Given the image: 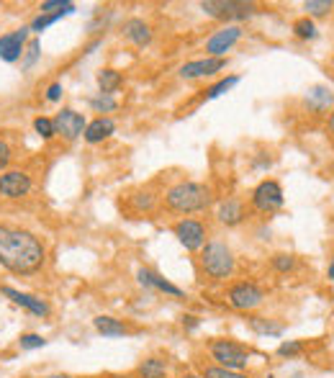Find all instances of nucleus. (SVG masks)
<instances>
[{"label": "nucleus", "instance_id": "obj_35", "mask_svg": "<svg viewBox=\"0 0 334 378\" xmlns=\"http://www.w3.org/2000/svg\"><path fill=\"white\" fill-rule=\"evenodd\" d=\"M201 378H249V376H245L242 370H226V368H219V365H208Z\"/></svg>", "mask_w": 334, "mask_h": 378}, {"label": "nucleus", "instance_id": "obj_26", "mask_svg": "<svg viewBox=\"0 0 334 378\" xmlns=\"http://www.w3.org/2000/svg\"><path fill=\"white\" fill-rule=\"evenodd\" d=\"M39 57H41V41H39V36H34V39H29V44H26L21 67H24V70H31L34 64L39 62Z\"/></svg>", "mask_w": 334, "mask_h": 378}, {"label": "nucleus", "instance_id": "obj_14", "mask_svg": "<svg viewBox=\"0 0 334 378\" xmlns=\"http://www.w3.org/2000/svg\"><path fill=\"white\" fill-rule=\"evenodd\" d=\"M226 70V59H216V57H203V59H193V62H185L180 67V78L183 80H201V78H211L216 72Z\"/></svg>", "mask_w": 334, "mask_h": 378}, {"label": "nucleus", "instance_id": "obj_19", "mask_svg": "<svg viewBox=\"0 0 334 378\" xmlns=\"http://www.w3.org/2000/svg\"><path fill=\"white\" fill-rule=\"evenodd\" d=\"M303 103H306V108H309L311 113H326V111L334 106V93L329 90V88L317 85L306 93V101Z\"/></svg>", "mask_w": 334, "mask_h": 378}, {"label": "nucleus", "instance_id": "obj_33", "mask_svg": "<svg viewBox=\"0 0 334 378\" xmlns=\"http://www.w3.org/2000/svg\"><path fill=\"white\" fill-rule=\"evenodd\" d=\"M70 8H78V6L70 3V0H44L39 6V13H62V10Z\"/></svg>", "mask_w": 334, "mask_h": 378}, {"label": "nucleus", "instance_id": "obj_28", "mask_svg": "<svg viewBox=\"0 0 334 378\" xmlns=\"http://www.w3.org/2000/svg\"><path fill=\"white\" fill-rule=\"evenodd\" d=\"M90 108L101 113V116H108V113L119 108V103H116L113 95H96V98H90Z\"/></svg>", "mask_w": 334, "mask_h": 378}, {"label": "nucleus", "instance_id": "obj_2", "mask_svg": "<svg viewBox=\"0 0 334 378\" xmlns=\"http://www.w3.org/2000/svg\"><path fill=\"white\" fill-rule=\"evenodd\" d=\"M211 204H214V190L208 188L206 183L180 181L165 190V206L167 211L173 214H183V216L201 214L208 211Z\"/></svg>", "mask_w": 334, "mask_h": 378}, {"label": "nucleus", "instance_id": "obj_4", "mask_svg": "<svg viewBox=\"0 0 334 378\" xmlns=\"http://www.w3.org/2000/svg\"><path fill=\"white\" fill-rule=\"evenodd\" d=\"M201 10L214 21H226V26L231 21H247L257 13L255 3H245V0H203Z\"/></svg>", "mask_w": 334, "mask_h": 378}, {"label": "nucleus", "instance_id": "obj_38", "mask_svg": "<svg viewBox=\"0 0 334 378\" xmlns=\"http://www.w3.org/2000/svg\"><path fill=\"white\" fill-rule=\"evenodd\" d=\"M62 83H52V85L47 88V93H44V98H47V103H59L62 101Z\"/></svg>", "mask_w": 334, "mask_h": 378}, {"label": "nucleus", "instance_id": "obj_7", "mask_svg": "<svg viewBox=\"0 0 334 378\" xmlns=\"http://www.w3.org/2000/svg\"><path fill=\"white\" fill-rule=\"evenodd\" d=\"M283 204H286L283 188H280V183L273 181V178H268V181H263V183H257L255 190H252V206H255L260 214L278 211V209H283Z\"/></svg>", "mask_w": 334, "mask_h": 378}, {"label": "nucleus", "instance_id": "obj_5", "mask_svg": "<svg viewBox=\"0 0 334 378\" xmlns=\"http://www.w3.org/2000/svg\"><path fill=\"white\" fill-rule=\"evenodd\" d=\"M208 353H211V358L216 360L219 368H226V370H245L247 363H249V350H247L245 345H239V342L226 340V337L214 340V342L208 345Z\"/></svg>", "mask_w": 334, "mask_h": 378}, {"label": "nucleus", "instance_id": "obj_23", "mask_svg": "<svg viewBox=\"0 0 334 378\" xmlns=\"http://www.w3.org/2000/svg\"><path fill=\"white\" fill-rule=\"evenodd\" d=\"M75 10H78V8L62 10V13H39V16H36V18H34V21H31V26H29V29H31V34L47 31L49 26L57 24V21H59V18H64V16H72Z\"/></svg>", "mask_w": 334, "mask_h": 378}, {"label": "nucleus", "instance_id": "obj_24", "mask_svg": "<svg viewBox=\"0 0 334 378\" xmlns=\"http://www.w3.org/2000/svg\"><path fill=\"white\" fill-rule=\"evenodd\" d=\"M249 327H252V332H257V335H270V337H280V335H283V324H275L270 322V319H265V316H252V319H249Z\"/></svg>", "mask_w": 334, "mask_h": 378}, {"label": "nucleus", "instance_id": "obj_12", "mask_svg": "<svg viewBox=\"0 0 334 378\" xmlns=\"http://www.w3.org/2000/svg\"><path fill=\"white\" fill-rule=\"evenodd\" d=\"M242 39V26L239 24H229L222 26L219 31H214L206 39V57H216V59H224V55L229 52L237 41Z\"/></svg>", "mask_w": 334, "mask_h": 378}, {"label": "nucleus", "instance_id": "obj_43", "mask_svg": "<svg viewBox=\"0 0 334 378\" xmlns=\"http://www.w3.org/2000/svg\"><path fill=\"white\" fill-rule=\"evenodd\" d=\"M329 132L334 134V108H332V116H329Z\"/></svg>", "mask_w": 334, "mask_h": 378}, {"label": "nucleus", "instance_id": "obj_36", "mask_svg": "<svg viewBox=\"0 0 334 378\" xmlns=\"http://www.w3.org/2000/svg\"><path fill=\"white\" fill-rule=\"evenodd\" d=\"M10 162H13V147L6 139H0V173L10 170Z\"/></svg>", "mask_w": 334, "mask_h": 378}, {"label": "nucleus", "instance_id": "obj_32", "mask_svg": "<svg viewBox=\"0 0 334 378\" xmlns=\"http://www.w3.org/2000/svg\"><path fill=\"white\" fill-rule=\"evenodd\" d=\"M303 8L309 10V18L311 16H326V13H332L334 3L332 0H306V3H303Z\"/></svg>", "mask_w": 334, "mask_h": 378}, {"label": "nucleus", "instance_id": "obj_8", "mask_svg": "<svg viewBox=\"0 0 334 378\" xmlns=\"http://www.w3.org/2000/svg\"><path fill=\"white\" fill-rule=\"evenodd\" d=\"M34 190V178L26 170H6L0 173V198L21 201Z\"/></svg>", "mask_w": 334, "mask_h": 378}, {"label": "nucleus", "instance_id": "obj_27", "mask_svg": "<svg viewBox=\"0 0 334 378\" xmlns=\"http://www.w3.org/2000/svg\"><path fill=\"white\" fill-rule=\"evenodd\" d=\"M34 132L44 139V142H49V139H55L57 136V129H55V118L49 116H36L34 118Z\"/></svg>", "mask_w": 334, "mask_h": 378}, {"label": "nucleus", "instance_id": "obj_17", "mask_svg": "<svg viewBox=\"0 0 334 378\" xmlns=\"http://www.w3.org/2000/svg\"><path fill=\"white\" fill-rule=\"evenodd\" d=\"M124 36H126L134 47L144 49L150 47L152 39H154V31H152V26L144 21V18H129L126 24H124Z\"/></svg>", "mask_w": 334, "mask_h": 378}, {"label": "nucleus", "instance_id": "obj_44", "mask_svg": "<svg viewBox=\"0 0 334 378\" xmlns=\"http://www.w3.org/2000/svg\"><path fill=\"white\" fill-rule=\"evenodd\" d=\"M180 378H201V376H198V373H183Z\"/></svg>", "mask_w": 334, "mask_h": 378}, {"label": "nucleus", "instance_id": "obj_41", "mask_svg": "<svg viewBox=\"0 0 334 378\" xmlns=\"http://www.w3.org/2000/svg\"><path fill=\"white\" fill-rule=\"evenodd\" d=\"M326 276H329V281H334V258H332V262H329V270H326Z\"/></svg>", "mask_w": 334, "mask_h": 378}, {"label": "nucleus", "instance_id": "obj_15", "mask_svg": "<svg viewBox=\"0 0 334 378\" xmlns=\"http://www.w3.org/2000/svg\"><path fill=\"white\" fill-rule=\"evenodd\" d=\"M136 281L144 286V288H152V291H159V293H167V296H175V299H183L185 291L183 288H177L175 284H170L167 278H162L159 273L150 268H139L136 270Z\"/></svg>", "mask_w": 334, "mask_h": 378}, {"label": "nucleus", "instance_id": "obj_34", "mask_svg": "<svg viewBox=\"0 0 334 378\" xmlns=\"http://www.w3.org/2000/svg\"><path fill=\"white\" fill-rule=\"evenodd\" d=\"M273 268L278 273H291L296 268V258L288 252H278V255H273Z\"/></svg>", "mask_w": 334, "mask_h": 378}, {"label": "nucleus", "instance_id": "obj_1", "mask_svg": "<svg viewBox=\"0 0 334 378\" xmlns=\"http://www.w3.org/2000/svg\"><path fill=\"white\" fill-rule=\"evenodd\" d=\"M47 265V244L29 229L0 224V268L13 276H34Z\"/></svg>", "mask_w": 334, "mask_h": 378}, {"label": "nucleus", "instance_id": "obj_3", "mask_svg": "<svg viewBox=\"0 0 334 378\" xmlns=\"http://www.w3.org/2000/svg\"><path fill=\"white\" fill-rule=\"evenodd\" d=\"M201 268L206 270V276L211 281L231 278V273L237 268V260H234V252L229 250V244L219 242V239H211V242L203 244V250H201Z\"/></svg>", "mask_w": 334, "mask_h": 378}, {"label": "nucleus", "instance_id": "obj_16", "mask_svg": "<svg viewBox=\"0 0 334 378\" xmlns=\"http://www.w3.org/2000/svg\"><path fill=\"white\" fill-rule=\"evenodd\" d=\"M113 134H116V121L111 116H96L93 121H88L82 139L88 144H101L106 139H111Z\"/></svg>", "mask_w": 334, "mask_h": 378}, {"label": "nucleus", "instance_id": "obj_42", "mask_svg": "<svg viewBox=\"0 0 334 378\" xmlns=\"http://www.w3.org/2000/svg\"><path fill=\"white\" fill-rule=\"evenodd\" d=\"M44 378H72V376H67V373H52V376H44Z\"/></svg>", "mask_w": 334, "mask_h": 378}, {"label": "nucleus", "instance_id": "obj_25", "mask_svg": "<svg viewBox=\"0 0 334 378\" xmlns=\"http://www.w3.org/2000/svg\"><path fill=\"white\" fill-rule=\"evenodd\" d=\"M239 85V75H229V78H222L219 83H214V85L208 88L206 93H203V98L206 101H214V98H222L224 93H229L231 88Z\"/></svg>", "mask_w": 334, "mask_h": 378}, {"label": "nucleus", "instance_id": "obj_21", "mask_svg": "<svg viewBox=\"0 0 334 378\" xmlns=\"http://www.w3.org/2000/svg\"><path fill=\"white\" fill-rule=\"evenodd\" d=\"M124 85V75L113 67H103L98 72V88H101V95H113L119 88Z\"/></svg>", "mask_w": 334, "mask_h": 378}, {"label": "nucleus", "instance_id": "obj_37", "mask_svg": "<svg viewBox=\"0 0 334 378\" xmlns=\"http://www.w3.org/2000/svg\"><path fill=\"white\" fill-rule=\"evenodd\" d=\"M301 353H303V345H301V342H296V340L280 342V347H278L280 358H296V355H301Z\"/></svg>", "mask_w": 334, "mask_h": 378}, {"label": "nucleus", "instance_id": "obj_18", "mask_svg": "<svg viewBox=\"0 0 334 378\" xmlns=\"http://www.w3.org/2000/svg\"><path fill=\"white\" fill-rule=\"evenodd\" d=\"M245 216H247L245 204H242L239 198H226V201H222L219 209H216V219L222 221L224 227H237V224L245 221Z\"/></svg>", "mask_w": 334, "mask_h": 378}, {"label": "nucleus", "instance_id": "obj_31", "mask_svg": "<svg viewBox=\"0 0 334 378\" xmlns=\"http://www.w3.org/2000/svg\"><path fill=\"white\" fill-rule=\"evenodd\" d=\"M131 204H134L136 211H152L154 209V204H157V196L154 193H150V190H142V193H136V196H131Z\"/></svg>", "mask_w": 334, "mask_h": 378}, {"label": "nucleus", "instance_id": "obj_9", "mask_svg": "<svg viewBox=\"0 0 334 378\" xmlns=\"http://www.w3.org/2000/svg\"><path fill=\"white\" fill-rule=\"evenodd\" d=\"M173 234L177 237V242L183 244L188 252H201L203 244H206L208 229L206 224L198 219H180L175 227H173Z\"/></svg>", "mask_w": 334, "mask_h": 378}, {"label": "nucleus", "instance_id": "obj_30", "mask_svg": "<svg viewBox=\"0 0 334 378\" xmlns=\"http://www.w3.org/2000/svg\"><path fill=\"white\" fill-rule=\"evenodd\" d=\"M293 34L298 36V39H314L317 36V26H314V21H311L309 16L306 18H298V21H293Z\"/></svg>", "mask_w": 334, "mask_h": 378}, {"label": "nucleus", "instance_id": "obj_6", "mask_svg": "<svg viewBox=\"0 0 334 378\" xmlns=\"http://www.w3.org/2000/svg\"><path fill=\"white\" fill-rule=\"evenodd\" d=\"M226 299L237 312H252L265 301V291L255 281H239L226 291Z\"/></svg>", "mask_w": 334, "mask_h": 378}, {"label": "nucleus", "instance_id": "obj_22", "mask_svg": "<svg viewBox=\"0 0 334 378\" xmlns=\"http://www.w3.org/2000/svg\"><path fill=\"white\" fill-rule=\"evenodd\" d=\"M136 373H139V378H165L167 363L162 358H147V360L139 363Z\"/></svg>", "mask_w": 334, "mask_h": 378}, {"label": "nucleus", "instance_id": "obj_39", "mask_svg": "<svg viewBox=\"0 0 334 378\" xmlns=\"http://www.w3.org/2000/svg\"><path fill=\"white\" fill-rule=\"evenodd\" d=\"M198 324H201L198 316H193V314H185L183 316V327H185V330H198Z\"/></svg>", "mask_w": 334, "mask_h": 378}, {"label": "nucleus", "instance_id": "obj_40", "mask_svg": "<svg viewBox=\"0 0 334 378\" xmlns=\"http://www.w3.org/2000/svg\"><path fill=\"white\" fill-rule=\"evenodd\" d=\"M101 44H103V39H96V41H90L88 47H85V55H93V52H96V49L101 47Z\"/></svg>", "mask_w": 334, "mask_h": 378}, {"label": "nucleus", "instance_id": "obj_11", "mask_svg": "<svg viewBox=\"0 0 334 378\" xmlns=\"http://www.w3.org/2000/svg\"><path fill=\"white\" fill-rule=\"evenodd\" d=\"M85 126H88V121H85V116H82L80 111H75V108L57 111L55 129H57V136H62L64 142H75V139H80L82 132H85Z\"/></svg>", "mask_w": 334, "mask_h": 378}, {"label": "nucleus", "instance_id": "obj_13", "mask_svg": "<svg viewBox=\"0 0 334 378\" xmlns=\"http://www.w3.org/2000/svg\"><path fill=\"white\" fill-rule=\"evenodd\" d=\"M0 296L10 299V304H16V307L26 309L29 314L39 316V319H47V316L52 314V307H49L44 299L34 296V293L18 291V288H10V286H0Z\"/></svg>", "mask_w": 334, "mask_h": 378}, {"label": "nucleus", "instance_id": "obj_20", "mask_svg": "<svg viewBox=\"0 0 334 378\" xmlns=\"http://www.w3.org/2000/svg\"><path fill=\"white\" fill-rule=\"evenodd\" d=\"M93 327H96L98 335H103V337H124L129 332V327L121 319L116 316H108V314H101L93 319Z\"/></svg>", "mask_w": 334, "mask_h": 378}, {"label": "nucleus", "instance_id": "obj_29", "mask_svg": "<svg viewBox=\"0 0 334 378\" xmlns=\"http://www.w3.org/2000/svg\"><path fill=\"white\" fill-rule=\"evenodd\" d=\"M49 340L41 337L39 332H24L21 337H18V347L21 350H41V347H47Z\"/></svg>", "mask_w": 334, "mask_h": 378}, {"label": "nucleus", "instance_id": "obj_10", "mask_svg": "<svg viewBox=\"0 0 334 378\" xmlns=\"http://www.w3.org/2000/svg\"><path fill=\"white\" fill-rule=\"evenodd\" d=\"M31 39V29L29 26H21L16 31H8L0 36V59L3 62H18V59H24V52H26V44Z\"/></svg>", "mask_w": 334, "mask_h": 378}]
</instances>
